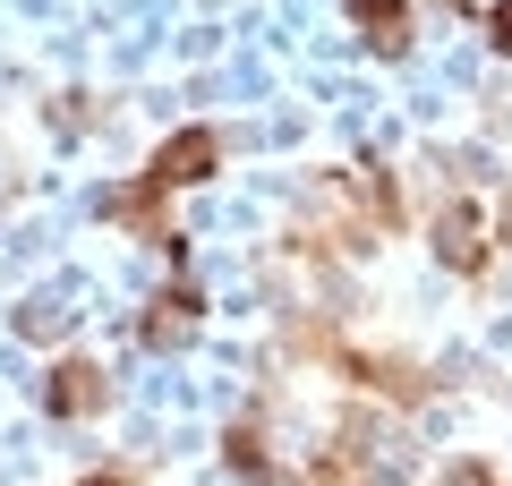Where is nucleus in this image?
<instances>
[{
    "label": "nucleus",
    "instance_id": "f257e3e1",
    "mask_svg": "<svg viewBox=\"0 0 512 486\" xmlns=\"http://www.w3.org/2000/svg\"><path fill=\"white\" fill-rule=\"evenodd\" d=\"M214 162H222V128H205V120H197V128H180V137H171L163 154L146 162V180L111 197V214H120V222H154L146 205H154V197H171V188H188V180H214Z\"/></svg>",
    "mask_w": 512,
    "mask_h": 486
},
{
    "label": "nucleus",
    "instance_id": "f03ea898",
    "mask_svg": "<svg viewBox=\"0 0 512 486\" xmlns=\"http://www.w3.org/2000/svg\"><path fill=\"white\" fill-rule=\"evenodd\" d=\"M350 26L367 35V52L376 60H402L410 52V0H342Z\"/></svg>",
    "mask_w": 512,
    "mask_h": 486
},
{
    "label": "nucleus",
    "instance_id": "7ed1b4c3",
    "mask_svg": "<svg viewBox=\"0 0 512 486\" xmlns=\"http://www.w3.org/2000/svg\"><path fill=\"white\" fill-rule=\"evenodd\" d=\"M436 256L453 273H478L487 265V205H453V214L436 222Z\"/></svg>",
    "mask_w": 512,
    "mask_h": 486
},
{
    "label": "nucleus",
    "instance_id": "20e7f679",
    "mask_svg": "<svg viewBox=\"0 0 512 486\" xmlns=\"http://www.w3.org/2000/svg\"><path fill=\"white\" fill-rule=\"evenodd\" d=\"M94 401H103V376H94L86 359H69V367L52 376V418H86Z\"/></svg>",
    "mask_w": 512,
    "mask_h": 486
},
{
    "label": "nucleus",
    "instance_id": "39448f33",
    "mask_svg": "<svg viewBox=\"0 0 512 486\" xmlns=\"http://www.w3.org/2000/svg\"><path fill=\"white\" fill-rule=\"evenodd\" d=\"M487 26H495V43L512 52V0H495V18H487Z\"/></svg>",
    "mask_w": 512,
    "mask_h": 486
},
{
    "label": "nucleus",
    "instance_id": "423d86ee",
    "mask_svg": "<svg viewBox=\"0 0 512 486\" xmlns=\"http://www.w3.org/2000/svg\"><path fill=\"white\" fill-rule=\"evenodd\" d=\"M77 486H128V478H111V469H103V478H77Z\"/></svg>",
    "mask_w": 512,
    "mask_h": 486
}]
</instances>
